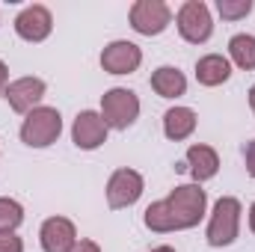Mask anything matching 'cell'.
<instances>
[{"label":"cell","mask_w":255,"mask_h":252,"mask_svg":"<svg viewBox=\"0 0 255 252\" xmlns=\"http://www.w3.org/2000/svg\"><path fill=\"white\" fill-rule=\"evenodd\" d=\"M178 33L190 42V45H202L211 39L214 33V21H211V9L202 0H187L178 9Z\"/></svg>","instance_id":"cell-5"},{"label":"cell","mask_w":255,"mask_h":252,"mask_svg":"<svg viewBox=\"0 0 255 252\" xmlns=\"http://www.w3.org/2000/svg\"><path fill=\"white\" fill-rule=\"evenodd\" d=\"M229 54H232L235 65L253 71L255 68V36H250V33H238V36H232V42H229Z\"/></svg>","instance_id":"cell-17"},{"label":"cell","mask_w":255,"mask_h":252,"mask_svg":"<svg viewBox=\"0 0 255 252\" xmlns=\"http://www.w3.org/2000/svg\"><path fill=\"white\" fill-rule=\"evenodd\" d=\"M142 196V175L136 169H116L107 181V205L113 211L130 208Z\"/></svg>","instance_id":"cell-7"},{"label":"cell","mask_w":255,"mask_h":252,"mask_svg":"<svg viewBox=\"0 0 255 252\" xmlns=\"http://www.w3.org/2000/svg\"><path fill=\"white\" fill-rule=\"evenodd\" d=\"M172 12L163 0H136L130 6V27L142 36H157L169 27Z\"/></svg>","instance_id":"cell-6"},{"label":"cell","mask_w":255,"mask_h":252,"mask_svg":"<svg viewBox=\"0 0 255 252\" xmlns=\"http://www.w3.org/2000/svg\"><path fill=\"white\" fill-rule=\"evenodd\" d=\"M247 172L255 178V139L247 145Z\"/></svg>","instance_id":"cell-22"},{"label":"cell","mask_w":255,"mask_h":252,"mask_svg":"<svg viewBox=\"0 0 255 252\" xmlns=\"http://www.w3.org/2000/svg\"><path fill=\"white\" fill-rule=\"evenodd\" d=\"M238 232H241V202L232 196L217 199L214 214L208 220V244L211 247H229V244H235Z\"/></svg>","instance_id":"cell-3"},{"label":"cell","mask_w":255,"mask_h":252,"mask_svg":"<svg viewBox=\"0 0 255 252\" xmlns=\"http://www.w3.org/2000/svg\"><path fill=\"white\" fill-rule=\"evenodd\" d=\"M39 241H42V250L45 252H71V247L77 244L74 223L65 220V217H51V220H45V226H42V232H39Z\"/></svg>","instance_id":"cell-12"},{"label":"cell","mask_w":255,"mask_h":252,"mask_svg":"<svg viewBox=\"0 0 255 252\" xmlns=\"http://www.w3.org/2000/svg\"><path fill=\"white\" fill-rule=\"evenodd\" d=\"M187 169L196 178V184L211 181L217 175V169H220V157H217V151L211 145H190L187 148Z\"/></svg>","instance_id":"cell-13"},{"label":"cell","mask_w":255,"mask_h":252,"mask_svg":"<svg viewBox=\"0 0 255 252\" xmlns=\"http://www.w3.org/2000/svg\"><path fill=\"white\" fill-rule=\"evenodd\" d=\"M151 89L160 95V98H178L187 92V77L172 68V65H160L154 74H151Z\"/></svg>","instance_id":"cell-15"},{"label":"cell","mask_w":255,"mask_h":252,"mask_svg":"<svg viewBox=\"0 0 255 252\" xmlns=\"http://www.w3.org/2000/svg\"><path fill=\"white\" fill-rule=\"evenodd\" d=\"M71 139H74V145L83 148V151H92V148L104 145V142H107V125H104L101 113H95V110L77 113L74 127H71Z\"/></svg>","instance_id":"cell-9"},{"label":"cell","mask_w":255,"mask_h":252,"mask_svg":"<svg viewBox=\"0 0 255 252\" xmlns=\"http://www.w3.org/2000/svg\"><path fill=\"white\" fill-rule=\"evenodd\" d=\"M139 116V98L136 92H130L125 86H116L110 92L101 95V119L107 127H116V130H125L136 122Z\"/></svg>","instance_id":"cell-4"},{"label":"cell","mask_w":255,"mask_h":252,"mask_svg":"<svg viewBox=\"0 0 255 252\" xmlns=\"http://www.w3.org/2000/svg\"><path fill=\"white\" fill-rule=\"evenodd\" d=\"M3 95H6V101H9V107L15 113H30L45 98V80H39V77H18V80H12L6 86Z\"/></svg>","instance_id":"cell-11"},{"label":"cell","mask_w":255,"mask_h":252,"mask_svg":"<svg viewBox=\"0 0 255 252\" xmlns=\"http://www.w3.org/2000/svg\"><path fill=\"white\" fill-rule=\"evenodd\" d=\"M193 130H196V113H193L190 107H172V110H166V116H163V133L169 136V139H187Z\"/></svg>","instance_id":"cell-16"},{"label":"cell","mask_w":255,"mask_h":252,"mask_svg":"<svg viewBox=\"0 0 255 252\" xmlns=\"http://www.w3.org/2000/svg\"><path fill=\"white\" fill-rule=\"evenodd\" d=\"M232 77V63L223 54H208L196 63V80L202 86H220Z\"/></svg>","instance_id":"cell-14"},{"label":"cell","mask_w":255,"mask_h":252,"mask_svg":"<svg viewBox=\"0 0 255 252\" xmlns=\"http://www.w3.org/2000/svg\"><path fill=\"white\" fill-rule=\"evenodd\" d=\"M60 133H63V116L57 107H36L27 113V119L21 125V139L30 148H45V145L57 142Z\"/></svg>","instance_id":"cell-2"},{"label":"cell","mask_w":255,"mask_h":252,"mask_svg":"<svg viewBox=\"0 0 255 252\" xmlns=\"http://www.w3.org/2000/svg\"><path fill=\"white\" fill-rule=\"evenodd\" d=\"M24 220V208L15 199H0V232H15Z\"/></svg>","instance_id":"cell-18"},{"label":"cell","mask_w":255,"mask_h":252,"mask_svg":"<svg viewBox=\"0 0 255 252\" xmlns=\"http://www.w3.org/2000/svg\"><path fill=\"white\" fill-rule=\"evenodd\" d=\"M151 252H175L172 247H157V250H151Z\"/></svg>","instance_id":"cell-26"},{"label":"cell","mask_w":255,"mask_h":252,"mask_svg":"<svg viewBox=\"0 0 255 252\" xmlns=\"http://www.w3.org/2000/svg\"><path fill=\"white\" fill-rule=\"evenodd\" d=\"M142 63V51L133 45V42H125V39H119V42H110L104 51H101V65H104V71H110V74H130V71H136Z\"/></svg>","instance_id":"cell-10"},{"label":"cell","mask_w":255,"mask_h":252,"mask_svg":"<svg viewBox=\"0 0 255 252\" xmlns=\"http://www.w3.org/2000/svg\"><path fill=\"white\" fill-rule=\"evenodd\" d=\"M250 107H253V113H255V86L250 89Z\"/></svg>","instance_id":"cell-25"},{"label":"cell","mask_w":255,"mask_h":252,"mask_svg":"<svg viewBox=\"0 0 255 252\" xmlns=\"http://www.w3.org/2000/svg\"><path fill=\"white\" fill-rule=\"evenodd\" d=\"M54 30V18L45 6L33 3L27 9H21V15L15 18V33L24 39V42H45Z\"/></svg>","instance_id":"cell-8"},{"label":"cell","mask_w":255,"mask_h":252,"mask_svg":"<svg viewBox=\"0 0 255 252\" xmlns=\"http://www.w3.org/2000/svg\"><path fill=\"white\" fill-rule=\"evenodd\" d=\"M6 86H9V68H6V63L0 60V95L6 92Z\"/></svg>","instance_id":"cell-23"},{"label":"cell","mask_w":255,"mask_h":252,"mask_svg":"<svg viewBox=\"0 0 255 252\" xmlns=\"http://www.w3.org/2000/svg\"><path fill=\"white\" fill-rule=\"evenodd\" d=\"M0 252H24V244L15 232H0Z\"/></svg>","instance_id":"cell-20"},{"label":"cell","mask_w":255,"mask_h":252,"mask_svg":"<svg viewBox=\"0 0 255 252\" xmlns=\"http://www.w3.org/2000/svg\"><path fill=\"white\" fill-rule=\"evenodd\" d=\"M205 205H208V196H205V190L199 184H181V187L172 190L166 199L148 205L142 220L157 235L181 232V229L199 226V220L205 217Z\"/></svg>","instance_id":"cell-1"},{"label":"cell","mask_w":255,"mask_h":252,"mask_svg":"<svg viewBox=\"0 0 255 252\" xmlns=\"http://www.w3.org/2000/svg\"><path fill=\"white\" fill-rule=\"evenodd\" d=\"M217 9L226 21H241L253 12V0H217Z\"/></svg>","instance_id":"cell-19"},{"label":"cell","mask_w":255,"mask_h":252,"mask_svg":"<svg viewBox=\"0 0 255 252\" xmlns=\"http://www.w3.org/2000/svg\"><path fill=\"white\" fill-rule=\"evenodd\" d=\"M250 229H253V235H255V202H253V208H250Z\"/></svg>","instance_id":"cell-24"},{"label":"cell","mask_w":255,"mask_h":252,"mask_svg":"<svg viewBox=\"0 0 255 252\" xmlns=\"http://www.w3.org/2000/svg\"><path fill=\"white\" fill-rule=\"evenodd\" d=\"M71 252H101V247H98L95 241H77V244L71 247Z\"/></svg>","instance_id":"cell-21"}]
</instances>
